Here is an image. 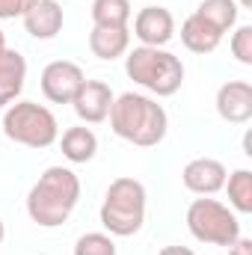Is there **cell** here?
Returning <instances> with one entry per match:
<instances>
[{
  "label": "cell",
  "instance_id": "obj_22",
  "mask_svg": "<svg viewBox=\"0 0 252 255\" xmlns=\"http://www.w3.org/2000/svg\"><path fill=\"white\" fill-rule=\"evenodd\" d=\"M36 0H0V21H12V18H24L27 9Z\"/></svg>",
  "mask_w": 252,
  "mask_h": 255
},
{
  "label": "cell",
  "instance_id": "obj_18",
  "mask_svg": "<svg viewBox=\"0 0 252 255\" xmlns=\"http://www.w3.org/2000/svg\"><path fill=\"white\" fill-rule=\"evenodd\" d=\"M229 190V208L235 214H252V172L250 169H235L226 178Z\"/></svg>",
  "mask_w": 252,
  "mask_h": 255
},
{
  "label": "cell",
  "instance_id": "obj_5",
  "mask_svg": "<svg viewBox=\"0 0 252 255\" xmlns=\"http://www.w3.org/2000/svg\"><path fill=\"white\" fill-rule=\"evenodd\" d=\"M3 133L6 139L27 148H48L60 139L57 116L36 101H15L3 110Z\"/></svg>",
  "mask_w": 252,
  "mask_h": 255
},
{
  "label": "cell",
  "instance_id": "obj_2",
  "mask_svg": "<svg viewBox=\"0 0 252 255\" xmlns=\"http://www.w3.org/2000/svg\"><path fill=\"white\" fill-rule=\"evenodd\" d=\"M80 202V178L68 166H48L27 193V214L42 229H57Z\"/></svg>",
  "mask_w": 252,
  "mask_h": 255
},
{
  "label": "cell",
  "instance_id": "obj_19",
  "mask_svg": "<svg viewBox=\"0 0 252 255\" xmlns=\"http://www.w3.org/2000/svg\"><path fill=\"white\" fill-rule=\"evenodd\" d=\"M130 0H92V24L95 27H127Z\"/></svg>",
  "mask_w": 252,
  "mask_h": 255
},
{
  "label": "cell",
  "instance_id": "obj_12",
  "mask_svg": "<svg viewBox=\"0 0 252 255\" xmlns=\"http://www.w3.org/2000/svg\"><path fill=\"white\" fill-rule=\"evenodd\" d=\"M21 21H24V30L33 39L48 42V39L60 36V30H63V24H65V15H63V6L57 0H36Z\"/></svg>",
  "mask_w": 252,
  "mask_h": 255
},
{
  "label": "cell",
  "instance_id": "obj_8",
  "mask_svg": "<svg viewBox=\"0 0 252 255\" xmlns=\"http://www.w3.org/2000/svg\"><path fill=\"white\" fill-rule=\"evenodd\" d=\"M113 98L116 95H113L110 83H104V80H83V86L77 89L71 107H74V113H77V119L83 125H98V122H104L110 116Z\"/></svg>",
  "mask_w": 252,
  "mask_h": 255
},
{
  "label": "cell",
  "instance_id": "obj_7",
  "mask_svg": "<svg viewBox=\"0 0 252 255\" xmlns=\"http://www.w3.org/2000/svg\"><path fill=\"white\" fill-rule=\"evenodd\" d=\"M86 74L83 68L71 60H54V63L45 65L42 71V95L51 101V104H71L77 89L83 86Z\"/></svg>",
  "mask_w": 252,
  "mask_h": 255
},
{
  "label": "cell",
  "instance_id": "obj_13",
  "mask_svg": "<svg viewBox=\"0 0 252 255\" xmlns=\"http://www.w3.org/2000/svg\"><path fill=\"white\" fill-rule=\"evenodd\" d=\"M24 80H27V60L21 51L3 48L0 51V110H6L9 104H15L24 92Z\"/></svg>",
  "mask_w": 252,
  "mask_h": 255
},
{
  "label": "cell",
  "instance_id": "obj_21",
  "mask_svg": "<svg viewBox=\"0 0 252 255\" xmlns=\"http://www.w3.org/2000/svg\"><path fill=\"white\" fill-rule=\"evenodd\" d=\"M229 48H232V57H235L241 65H252V27L250 24L235 27Z\"/></svg>",
  "mask_w": 252,
  "mask_h": 255
},
{
  "label": "cell",
  "instance_id": "obj_27",
  "mask_svg": "<svg viewBox=\"0 0 252 255\" xmlns=\"http://www.w3.org/2000/svg\"><path fill=\"white\" fill-rule=\"evenodd\" d=\"M3 238H6V226H3V220H0V244H3Z\"/></svg>",
  "mask_w": 252,
  "mask_h": 255
},
{
  "label": "cell",
  "instance_id": "obj_16",
  "mask_svg": "<svg viewBox=\"0 0 252 255\" xmlns=\"http://www.w3.org/2000/svg\"><path fill=\"white\" fill-rule=\"evenodd\" d=\"M60 148H63V157L68 163H89L98 151V136L95 130L86 125H74L63 130V139H60Z\"/></svg>",
  "mask_w": 252,
  "mask_h": 255
},
{
  "label": "cell",
  "instance_id": "obj_14",
  "mask_svg": "<svg viewBox=\"0 0 252 255\" xmlns=\"http://www.w3.org/2000/svg\"><path fill=\"white\" fill-rule=\"evenodd\" d=\"M89 51L92 57L113 63L130 51V30L127 27H92L89 33Z\"/></svg>",
  "mask_w": 252,
  "mask_h": 255
},
{
  "label": "cell",
  "instance_id": "obj_6",
  "mask_svg": "<svg viewBox=\"0 0 252 255\" xmlns=\"http://www.w3.org/2000/svg\"><path fill=\"white\" fill-rule=\"evenodd\" d=\"M187 229L199 244H211V247H232L241 238L238 214L229 205H223L220 199H211V196H202V199L190 202Z\"/></svg>",
  "mask_w": 252,
  "mask_h": 255
},
{
  "label": "cell",
  "instance_id": "obj_25",
  "mask_svg": "<svg viewBox=\"0 0 252 255\" xmlns=\"http://www.w3.org/2000/svg\"><path fill=\"white\" fill-rule=\"evenodd\" d=\"M235 3H238L241 9H250V6H252V0H235Z\"/></svg>",
  "mask_w": 252,
  "mask_h": 255
},
{
  "label": "cell",
  "instance_id": "obj_11",
  "mask_svg": "<svg viewBox=\"0 0 252 255\" xmlns=\"http://www.w3.org/2000/svg\"><path fill=\"white\" fill-rule=\"evenodd\" d=\"M217 113L229 125H247L252 119V83L250 80H229L217 89Z\"/></svg>",
  "mask_w": 252,
  "mask_h": 255
},
{
  "label": "cell",
  "instance_id": "obj_17",
  "mask_svg": "<svg viewBox=\"0 0 252 255\" xmlns=\"http://www.w3.org/2000/svg\"><path fill=\"white\" fill-rule=\"evenodd\" d=\"M196 15L205 18L214 30H220L223 36L232 33L238 27V15H241V6L235 0H202L196 6Z\"/></svg>",
  "mask_w": 252,
  "mask_h": 255
},
{
  "label": "cell",
  "instance_id": "obj_24",
  "mask_svg": "<svg viewBox=\"0 0 252 255\" xmlns=\"http://www.w3.org/2000/svg\"><path fill=\"white\" fill-rule=\"evenodd\" d=\"M157 255H196L190 247H163Z\"/></svg>",
  "mask_w": 252,
  "mask_h": 255
},
{
  "label": "cell",
  "instance_id": "obj_1",
  "mask_svg": "<svg viewBox=\"0 0 252 255\" xmlns=\"http://www.w3.org/2000/svg\"><path fill=\"white\" fill-rule=\"evenodd\" d=\"M107 119L119 139L139 145V148H151V145L163 142V136L169 130L166 110L154 98L139 95V92H122L119 98H113Z\"/></svg>",
  "mask_w": 252,
  "mask_h": 255
},
{
  "label": "cell",
  "instance_id": "obj_20",
  "mask_svg": "<svg viewBox=\"0 0 252 255\" xmlns=\"http://www.w3.org/2000/svg\"><path fill=\"white\" fill-rule=\"evenodd\" d=\"M74 255H116V241L104 232H86L77 238Z\"/></svg>",
  "mask_w": 252,
  "mask_h": 255
},
{
  "label": "cell",
  "instance_id": "obj_10",
  "mask_svg": "<svg viewBox=\"0 0 252 255\" xmlns=\"http://www.w3.org/2000/svg\"><path fill=\"white\" fill-rule=\"evenodd\" d=\"M133 36L145 48H163L175 36V18L163 6H145L133 18Z\"/></svg>",
  "mask_w": 252,
  "mask_h": 255
},
{
  "label": "cell",
  "instance_id": "obj_15",
  "mask_svg": "<svg viewBox=\"0 0 252 255\" xmlns=\"http://www.w3.org/2000/svg\"><path fill=\"white\" fill-rule=\"evenodd\" d=\"M181 42H184V48H187L190 54H211V51L220 48L223 33L214 30L205 18H199L193 12V15L184 18V24H181Z\"/></svg>",
  "mask_w": 252,
  "mask_h": 255
},
{
  "label": "cell",
  "instance_id": "obj_3",
  "mask_svg": "<svg viewBox=\"0 0 252 255\" xmlns=\"http://www.w3.org/2000/svg\"><path fill=\"white\" fill-rule=\"evenodd\" d=\"M125 74L157 98H169L184 83V63L166 48H133L125 54Z\"/></svg>",
  "mask_w": 252,
  "mask_h": 255
},
{
  "label": "cell",
  "instance_id": "obj_9",
  "mask_svg": "<svg viewBox=\"0 0 252 255\" xmlns=\"http://www.w3.org/2000/svg\"><path fill=\"white\" fill-rule=\"evenodd\" d=\"M229 169L217 157H193L187 166L181 169V184L196 196H214L226 187Z\"/></svg>",
  "mask_w": 252,
  "mask_h": 255
},
{
  "label": "cell",
  "instance_id": "obj_4",
  "mask_svg": "<svg viewBox=\"0 0 252 255\" xmlns=\"http://www.w3.org/2000/svg\"><path fill=\"white\" fill-rule=\"evenodd\" d=\"M145 187L142 181L122 175L116 178L107 193H104V202H101V226L107 229V235L113 238H133L142 223H145Z\"/></svg>",
  "mask_w": 252,
  "mask_h": 255
},
{
  "label": "cell",
  "instance_id": "obj_23",
  "mask_svg": "<svg viewBox=\"0 0 252 255\" xmlns=\"http://www.w3.org/2000/svg\"><path fill=\"white\" fill-rule=\"evenodd\" d=\"M229 255H252V241L250 238H238V241L229 247Z\"/></svg>",
  "mask_w": 252,
  "mask_h": 255
},
{
  "label": "cell",
  "instance_id": "obj_26",
  "mask_svg": "<svg viewBox=\"0 0 252 255\" xmlns=\"http://www.w3.org/2000/svg\"><path fill=\"white\" fill-rule=\"evenodd\" d=\"M3 48H6V33L0 30V51H3Z\"/></svg>",
  "mask_w": 252,
  "mask_h": 255
}]
</instances>
